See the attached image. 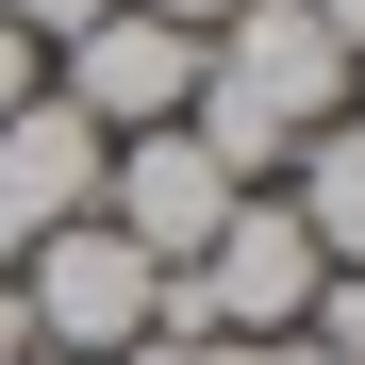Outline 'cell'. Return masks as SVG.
<instances>
[{
	"label": "cell",
	"mask_w": 365,
	"mask_h": 365,
	"mask_svg": "<svg viewBox=\"0 0 365 365\" xmlns=\"http://www.w3.org/2000/svg\"><path fill=\"white\" fill-rule=\"evenodd\" d=\"M282 216L316 232V266H365V116L299 133V166H282Z\"/></svg>",
	"instance_id": "obj_6"
},
{
	"label": "cell",
	"mask_w": 365,
	"mask_h": 365,
	"mask_svg": "<svg viewBox=\"0 0 365 365\" xmlns=\"http://www.w3.org/2000/svg\"><path fill=\"white\" fill-rule=\"evenodd\" d=\"M50 100H67L83 133H166V116L200 100V34H166V17H133V0H116L100 34L50 50Z\"/></svg>",
	"instance_id": "obj_3"
},
{
	"label": "cell",
	"mask_w": 365,
	"mask_h": 365,
	"mask_svg": "<svg viewBox=\"0 0 365 365\" xmlns=\"http://www.w3.org/2000/svg\"><path fill=\"white\" fill-rule=\"evenodd\" d=\"M17 100H50V50H34L17 17H0V116H17Z\"/></svg>",
	"instance_id": "obj_10"
},
{
	"label": "cell",
	"mask_w": 365,
	"mask_h": 365,
	"mask_svg": "<svg viewBox=\"0 0 365 365\" xmlns=\"http://www.w3.org/2000/svg\"><path fill=\"white\" fill-rule=\"evenodd\" d=\"M0 17H17L34 50H67V34H100V17H116V0H0Z\"/></svg>",
	"instance_id": "obj_9"
},
{
	"label": "cell",
	"mask_w": 365,
	"mask_h": 365,
	"mask_svg": "<svg viewBox=\"0 0 365 365\" xmlns=\"http://www.w3.org/2000/svg\"><path fill=\"white\" fill-rule=\"evenodd\" d=\"M282 365H332V349H299V332H282Z\"/></svg>",
	"instance_id": "obj_14"
},
{
	"label": "cell",
	"mask_w": 365,
	"mask_h": 365,
	"mask_svg": "<svg viewBox=\"0 0 365 365\" xmlns=\"http://www.w3.org/2000/svg\"><path fill=\"white\" fill-rule=\"evenodd\" d=\"M17 349H34V316H17V266H0V365H17Z\"/></svg>",
	"instance_id": "obj_13"
},
{
	"label": "cell",
	"mask_w": 365,
	"mask_h": 365,
	"mask_svg": "<svg viewBox=\"0 0 365 365\" xmlns=\"http://www.w3.org/2000/svg\"><path fill=\"white\" fill-rule=\"evenodd\" d=\"M100 150H116V133H83L67 100H17V116H0V266L100 216Z\"/></svg>",
	"instance_id": "obj_5"
},
{
	"label": "cell",
	"mask_w": 365,
	"mask_h": 365,
	"mask_svg": "<svg viewBox=\"0 0 365 365\" xmlns=\"http://www.w3.org/2000/svg\"><path fill=\"white\" fill-rule=\"evenodd\" d=\"M299 349H332V365H365V266H316V316H299Z\"/></svg>",
	"instance_id": "obj_7"
},
{
	"label": "cell",
	"mask_w": 365,
	"mask_h": 365,
	"mask_svg": "<svg viewBox=\"0 0 365 365\" xmlns=\"http://www.w3.org/2000/svg\"><path fill=\"white\" fill-rule=\"evenodd\" d=\"M133 17H166V34H216V17H250V0H133Z\"/></svg>",
	"instance_id": "obj_11"
},
{
	"label": "cell",
	"mask_w": 365,
	"mask_h": 365,
	"mask_svg": "<svg viewBox=\"0 0 365 365\" xmlns=\"http://www.w3.org/2000/svg\"><path fill=\"white\" fill-rule=\"evenodd\" d=\"M17 365H67V349H17Z\"/></svg>",
	"instance_id": "obj_15"
},
{
	"label": "cell",
	"mask_w": 365,
	"mask_h": 365,
	"mask_svg": "<svg viewBox=\"0 0 365 365\" xmlns=\"http://www.w3.org/2000/svg\"><path fill=\"white\" fill-rule=\"evenodd\" d=\"M116 365H282V349H232V332H150V349H116Z\"/></svg>",
	"instance_id": "obj_8"
},
{
	"label": "cell",
	"mask_w": 365,
	"mask_h": 365,
	"mask_svg": "<svg viewBox=\"0 0 365 365\" xmlns=\"http://www.w3.org/2000/svg\"><path fill=\"white\" fill-rule=\"evenodd\" d=\"M17 316H34V349L116 365V349H150V316H166V266H150L116 216H83V232H50V250H17Z\"/></svg>",
	"instance_id": "obj_2"
},
{
	"label": "cell",
	"mask_w": 365,
	"mask_h": 365,
	"mask_svg": "<svg viewBox=\"0 0 365 365\" xmlns=\"http://www.w3.org/2000/svg\"><path fill=\"white\" fill-rule=\"evenodd\" d=\"M299 17H316V34L349 50V67H365V0H299Z\"/></svg>",
	"instance_id": "obj_12"
},
{
	"label": "cell",
	"mask_w": 365,
	"mask_h": 365,
	"mask_svg": "<svg viewBox=\"0 0 365 365\" xmlns=\"http://www.w3.org/2000/svg\"><path fill=\"white\" fill-rule=\"evenodd\" d=\"M349 116V50L299 17V0H250V17L200 34V100H182V133H200L232 182H282L299 133H332Z\"/></svg>",
	"instance_id": "obj_1"
},
{
	"label": "cell",
	"mask_w": 365,
	"mask_h": 365,
	"mask_svg": "<svg viewBox=\"0 0 365 365\" xmlns=\"http://www.w3.org/2000/svg\"><path fill=\"white\" fill-rule=\"evenodd\" d=\"M232 200H250V182H232V166L200 150V133H182V116H166V133H116V150H100V216L133 232L150 266H200Z\"/></svg>",
	"instance_id": "obj_4"
}]
</instances>
